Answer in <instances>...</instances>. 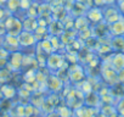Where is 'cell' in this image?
I'll return each instance as SVG.
<instances>
[{
    "instance_id": "7c38bea8",
    "label": "cell",
    "mask_w": 124,
    "mask_h": 117,
    "mask_svg": "<svg viewBox=\"0 0 124 117\" xmlns=\"http://www.w3.org/2000/svg\"><path fill=\"white\" fill-rule=\"evenodd\" d=\"M1 98H3V94H1V92H0V101H1Z\"/></svg>"
},
{
    "instance_id": "5b68a950",
    "label": "cell",
    "mask_w": 124,
    "mask_h": 117,
    "mask_svg": "<svg viewBox=\"0 0 124 117\" xmlns=\"http://www.w3.org/2000/svg\"><path fill=\"white\" fill-rule=\"evenodd\" d=\"M62 57L58 54H52L50 57H47V67L52 71L55 70H60L61 64H62Z\"/></svg>"
},
{
    "instance_id": "3957f363",
    "label": "cell",
    "mask_w": 124,
    "mask_h": 117,
    "mask_svg": "<svg viewBox=\"0 0 124 117\" xmlns=\"http://www.w3.org/2000/svg\"><path fill=\"white\" fill-rule=\"evenodd\" d=\"M17 39H18V43H20V45H22V46H28V45H33L35 42H37V39H35V37H34V34L31 32H28V31H22L18 35H17Z\"/></svg>"
},
{
    "instance_id": "9c48e42d",
    "label": "cell",
    "mask_w": 124,
    "mask_h": 117,
    "mask_svg": "<svg viewBox=\"0 0 124 117\" xmlns=\"http://www.w3.org/2000/svg\"><path fill=\"white\" fill-rule=\"evenodd\" d=\"M60 117H73L74 116V110L70 109V106H62L56 110Z\"/></svg>"
},
{
    "instance_id": "ba28073f",
    "label": "cell",
    "mask_w": 124,
    "mask_h": 117,
    "mask_svg": "<svg viewBox=\"0 0 124 117\" xmlns=\"http://www.w3.org/2000/svg\"><path fill=\"white\" fill-rule=\"evenodd\" d=\"M0 92H1V94H3V96L5 98V99H12L15 95H16V89H15V87H12V85H10V84H4L3 87H1V89H0Z\"/></svg>"
},
{
    "instance_id": "30bf717a",
    "label": "cell",
    "mask_w": 124,
    "mask_h": 117,
    "mask_svg": "<svg viewBox=\"0 0 124 117\" xmlns=\"http://www.w3.org/2000/svg\"><path fill=\"white\" fill-rule=\"evenodd\" d=\"M6 9L11 12H15L21 9V0H8L6 1Z\"/></svg>"
},
{
    "instance_id": "7a4b0ae2",
    "label": "cell",
    "mask_w": 124,
    "mask_h": 117,
    "mask_svg": "<svg viewBox=\"0 0 124 117\" xmlns=\"http://www.w3.org/2000/svg\"><path fill=\"white\" fill-rule=\"evenodd\" d=\"M10 56H11V58L9 57V61H8L9 68H11V71L12 70L14 71L20 70L21 66H22V62H23V55L17 50V51H12Z\"/></svg>"
},
{
    "instance_id": "8fae6325",
    "label": "cell",
    "mask_w": 124,
    "mask_h": 117,
    "mask_svg": "<svg viewBox=\"0 0 124 117\" xmlns=\"http://www.w3.org/2000/svg\"><path fill=\"white\" fill-rule=\"evenodd\" d=\"M4 15H5V9H4L3 6H0V21H3Z\"/></svg>"
},
{
    "instance_id": "52a82bcc",
    "label": "cell",
    "mask_w": 124,
    "mask_h": 117,
    "mask_svg": "<svg viewBox=\"0 0 124 117\" xmlns=\"http://www.w3.org/2000/svg\"><path fill=\"white\" fill-rule=\"evenodd\" d=\"M62 83L61 78L60 77H47V87L54 92V93H57L62 89Z\"/></svg>"
},
{
    "instance_id": "4fadbf2b",
    "label": "cell",
    "mask_w": 124,
    "mask_h": 117,
    "mask_svg": "<svg viewBox=\"0 0 124 117\" xmlns=\"http://www.w3.org/2000/svg\"><path fill=\"white\" fill-rule=\"evenodd\" d=\"M34 1H39V0H34Z\"/></svg>"
},
{
    "instance_id": "8992f818",
    "label": "cell",
    "mask_w": 124,
    "mask_h": 117,
    "mask_svg": "<svg viewBox=\"0 0 124 117\" xmlns=\"http://www.w3.org/2000/svg\"><path fill=\"white\" fill-rule=\"evenodd\" d=\"M109 31H111V33H113L116 37L124 35V21H122V18H119L118 21L111 23V25H109Z\"/></svg>"
},
{
    "instance_id": "5bb4252c",
    "label": "cell",
    "mask_w": 124,
    "mask_h": 117,
    "mask_svg": "<svg viewBox=\"0 0 124 117\" xmlns=\"http://www.w3.org/2000/svg\"><path fill=\"white\" fill-rule=\"evenodd\" d=\"M73 117H74V116H73Z\"/></svg>"
},
{
    "instance_id": "6da1fadb",
    "label": "cell",
    "mask_w": 124,
    "mask_h": 117,
    "mask_svg": "<svg viewBox=\"0 0 124 117\" xmlns=\"http://www.w3.org/2000/svg\"><path fill=\"white\" fill-rule=\"evenodd\" d=\"M6 23H8V27H6L8 34H10V35L17 37V35L23 31V25H22V22H21L20 20H17V18L9 17L8 21H6Z\"/></svg>"
},
{
    "instance_id": "277c9868",
    "label": "cell",
    "mask_w": 124,
    "mask_h": 117,
    "mask_svg": "<svg viewBox=\"0 0 124 117\" xmlns=\"http://www.w3.org/2000/svg\"><path fill=\"white\" fill-rule=\"evenodd\" d=\"M95 107L82 105L74 110V117H95Z\"/></svg>"
}]
</instances>
